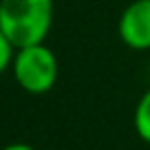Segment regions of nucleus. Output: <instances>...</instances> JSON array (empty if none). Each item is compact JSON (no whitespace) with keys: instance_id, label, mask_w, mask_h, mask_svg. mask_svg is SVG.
<instances>
[{"instance_id":"nucleus-1","label":"nucleus","mask_w":150,"mask_h":150,"mask_svg":"<svg viewBox=\"0 0 150 150\" xmlns=\"http://www.w3.org/2000/svg\"><path fill=\"white\" fill-rule=\"evenodd\" d=\"M53 16V0H0V31L13 49L47 42Z\"/></svg>"},{"instance_id":"nucleus-2","label":"nucleus","mask_w":150,"mask_h":150,"mask_svg":"<svg viewBox=\"0 0 150 150\" xmlns=\"http://www.w3.org/2000/svg\"><path fill=\"white\" fill-rule=\"evenodd\" d=\"M11 75L16 84L31 95H44L55 86L60 64L57 57L47 42L31 44V47L16 49L13 62H11Z\"/></svg>"},{"instance_id":"nucleus-3","label":"nucleus","mask_w":150,"mask_h":150,"mask_svg":"<svg viewBox=\"0 0 150 150\" xmlns=\"http://www.w3.org/2000/svg\"><path fill=\"white\" fill-rule=\"evenodd\" d=\"M119 40L132 51H150V0H132L117 20Z\"/></svg>"},{"instance_id":"nucleus-4","label":"nucleus","mask_w":150,"mask_h":150,"mask_svg":"<svg viewBox=\"0 0 150 150\" xmlns=\"http://www.w3.org/2000/svg\"><path fill=\"white\" fill-rule=\"evenodd\" d=\"M132 126L139 139L150 144V88H146L137 102L135 112H132Z\"/></svg>"},{"instance_id":"nucleus-5","label":"nucleus","mask_w":150,"mask_h":150,"mask_svg":"<svg viewBox=\"0 0 150 150\" xmlns=\"http://www.w3.org/2000/svg\"><path fill=\"white\" fill-rule=\"evenodd\" d=\"M13 44L7 40V35L2 31H0V75L7 73V71H11V62H13Z\"/></svg>"},{"instance_id":"nucleus-6","label":"nucleus","mask_w":150,"mask_h":150,"mask_svg":"<svg viewBox=\"0 0 150 150\" xmlns=\"http://www.w3.org/2000/svg\"><path fill=\"white\" fill-rule=\"evenodd\" d=\"M0 150H35V148L29 146V144H9V146H5V148H0Z\"/></svg>"}]
</instances>
